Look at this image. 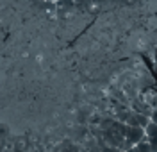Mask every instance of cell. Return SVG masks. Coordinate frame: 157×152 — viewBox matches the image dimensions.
I'll use <instances>...</instances> for the list:
<instances>
[{"mask_svg": "<svg viewBox=\"0 0 157 152\" xmlns=\"http://www.w3.org/2000/svg\"><path fill=\"white\" fill-rule=\"evenodd\" d=\"M143 140H145V127H136V125H127L125 123V136H123V143H121L120 150L125 152L132 145L143 142Z\"/></svg>", "mask_w": 157, "mask_h": 152, "instance_id": "6da1fadb", "label": "cell"}, {"mask_svg": "<svg viewBox=\"0 0 157 152\" xmlns=\"http://www.w3.org/2000/svg\"><path fill=\"white\" fill-rule=\"evenodd\" d=\"M145 142L150 145V150L157 152V123L148 122L145 125Z\"/></svg>", "mask_w": 157, "mask_h": 152, "instance_id": "7a4b0ae2", "label": "cell"}, {"mask_svg": "<svg viewBox=\"0 0 157 152\" xmlns=\"http://www.w3.org/2000/svg\"><path fill=\"white\" fill-rule=\"evenodd\" d=\"M148 122H150V118H148L147 115L137 113V111H134V109H130L128 116L125 118V123H127V125H136V127H145Z\"/></svg>", "mask_w": 157, "mask_h": 152, "instance_id": "3957f363", "label": "cell"}, {"mask_svg": "<svg viewBox=\"0 0 157 152\" xmlns=\"http://www.w3.org/2000/svg\"><path fill=\"white\" fill-rule=\"evenodd\" d=\"M125 152H152L150 150V145H148L145 140L143 142H139V143H136V145H132L130 149H127Z\"/></svg>", "mask_w": 157, "mask_h": 152, "instance_id": "277c9868", "label": "cell"}, {"mask_svg": "<svg viewBox=\"0 0 157 152\" xmlns=\"http://www.w3.org/2000/svg\"><path fill=\"white\" fill-rule=\"evenodd\" d=\"M73 2H75V7H78V9H88L93 6L91 0H73Z\"/></svg>", "mask_w": 157, "mask_h": 152, "instance_id": "5b68a950", "label": "cell"}, {"mask_svg": "<svg viewBox=\"0 0 157 152\" xmlns=\"http://www.w3.org/2000/svg\"><path fill=\"white\" fill-rule=\"evenodd\" d=\"M148 118H150V122H155L157 123V107H152V111H150V115H148Z\"/></svg>", "mask_w": 157, "mask_h": 152, "instance_id": "8992f818", "label": "cell"}, {"mask_svg": "<svg viewBox=\"0 0 157 152\" xmlns=\"http://www.w3.org/2000/svg\"><path fill=\"white\" fill-rule=\"evenodd\" d=\"M105 2H111V0H91V4H93V6H104Z\"/></svg>", "mask_w": 157, "mask_h": 152, "instance_id": "52a82bcc", "label": "cell"}, {"mask_svg": "<svg viewBox=\"0 0 157 152\" xmlns=\"http://www.w3.org/2000/svg\"><path fill=\"white\" fill-rule=\"evenodd\" d=\"M48 2H56V0H48Z\"/></svg>", "mask_w": 157, "mask_h": 152, "instance_id": "ba28073f", "label": "cell"}]
</instances>
